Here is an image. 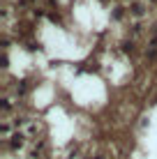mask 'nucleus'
I'll list each match as a JSON object with an SVG mask.
<instances>
[{
	"label": "nucleus",
	"instance_id": "nucleus-1",
	"mask_svg": "<svg viewBox=\"0 0 157 159\" xmlns=\"http://www.w3.org/2000/svg\"><path fill=\"white\" fill-rule=\"evenodd\" d=\"M132 12L136 14V16H141V14H143V7H141V5H134V7H132Z\"/></svg>",
	"mask_w": 157,
	"mask_h": 159
}]
</instances>
